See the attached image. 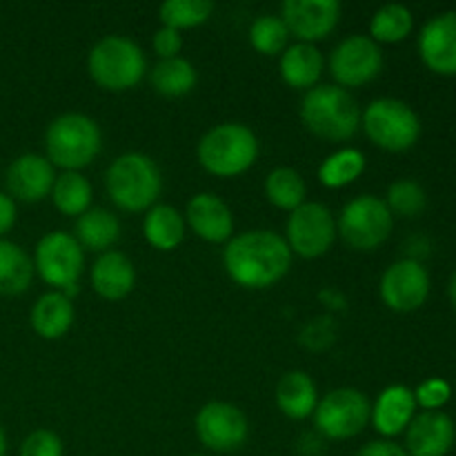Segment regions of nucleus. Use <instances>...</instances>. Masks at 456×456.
Instances as JSON below:
<instances>
[{
	"label": "nucleus",
	"instance_id": "obj_1",
	"mask_svg": "<svg viewBox=\"0 0 456 456\" xmlns=\"http://www.w3.org/2000/svg\"><path fill=\"white\" fill-rule=\"evenodd\" d=\"M223 267L245 289H267L279 283L292 267V252L281 234L249 230L232 236L223 249Z\"/></svg>",
	"mask_w": 456,
	"mask_h": 456
},
{
	"label": "nucleus",
	"instance_id": "obj_2",
	"mask_svg": "<svg viewBox=\"0 0 456 456\" xmlns=\"http://www.w3.org/2000/svg\"><path fill=\"white\" fill-rule=\"evenodd\" d=\"M105 190L111 203L127 214L147 212L163 191V176L151 156L127 151L111 160L105 172Z\"/></svg>",
	"mask_w": 456,
	"mask_h": 456
},
{
	"label": "nucleus",
	"instance_id": "obj_3",
	"mask_svg": "<svg viewBox=\"0 0 456 456\" xmlns=\"http://www.w3.org/2000/svg\"><path fill=\"white\" fill-rule=\"evenodd\" d=\"M102 150V132L96 120L80 111L56 116L45 129V156L62 172H80Z\"/></svg>",
	"mask_w": 456,
	"mask_h": 456
},
{
	"label": "nucleus",
	"instance_id": "obj_4",
	"mask_svg": "<svg viewBox=\"0 0 456 456\" xmlns=\"http://www.w3.org/2000/svg\"><path fill=\"white\" fill-rule=\"evenodd\" d=\"M301 120L314 136L343 142L361 129V107L347 89L316 85L303 96Z\"/></svg>",
	"mask_w": 456,
	"mask_h": 456
},
{
	"label": "nucleus",
	"instance_id": "obj_5",
	"mask_svg": "<svg viewBox=\"0 0 456 456\" xmlns=\"http://www.w3.org/2000/svg\"><path fill=\"white\" fill-rule=\"evenodd\" d=\"M258 151L256 134L243 123L214 125L196 147L200 167L216 178H234L252 169Z\"/></svg>",
	"mask_w": 456,
	"mask_h": 456
},
{
	"label": "nucleus",
	"instance_id": "obj_6",
	"mask_svg": "<svg viewBox=\"0 0 456 456\" xmlns=\"http://www.w3.org/2000/svg\"><path fill=\"white\" fill-rule=\"evenodd\" d=\"M87 71L105 92H127L145 78L147 58L136 40L110 34L89 49Z\"/></svg>",
	"mask_w": 456,
	"mask_h": 456
},
{
	"label": "nucleus",
	"instance_id": "obj_7",
	"mask_svg": "<svg viewBox=\"0 0 456 456\" xmlns=\"http://www.w3.org/2000/svg\"><path fill=\"white\" fill-rule=\"evenodd\" d=\"M361 129L379 150L401 154L421 138V118L405 101L383 96L361 111Z\"/></svg>",
	"mask_w": 456,
	"mask_h": 456
},
{
	"label": "nucleus",
	"instance_id": "obj_8",
	"mask_svg": "<svg viewBox=\"0 0 456 456\" xmlns=\"http://www.w3.org/2000/svg\"><path fill=\"white\" fill-rule=\"evenodd\" d=\"M395 216L386 200L372 194H361L343 205L337 221V234L354 252H374L392 234Z\"/></svg>",
	"mask_w": 456,
	"mask_h": 456
},
{
	"label": "nucleus",
	"instance_id": "obj_9",
	"mask_svg": "<svg viewBox=\"0 0 456 456\" xmlns=\"http://www.w3.org/2000/svg\"><path fill=\"white\" fill-rule=\"evenodd\" d=\"M31 261H34V272H38L43 283L67 294L69 298L71 294H76L85 270V249L80 248L74 234H67L62 230L45 234L36 243Z\"/></svg>",
	"mask_w": 456,
	"mask_h": 456
},
{
	"label": "nucleus",
	"instance_id": "obj_10",
	"mask_svg": "<svg viewBox=\"0 0 456 456\" xmlns=\"http://www.w3.org/2000/svg\"><path fill=\"white\" fill-rule=\"evenodd\" d=\"M372 403L356 387H337L319 399L314 414V428L330 441H347L359 436L370 426Z\"/></svg>",
	"mask_w": 456,
	"mask_h": 456
},
{
	"label": "nucleus",
	"instance_id": "obj_11",
	"mask_svg": "<svg viewBox=\"0 0 456 456\" xmlns=\"http://www.w3.org/2000/svg\"><path fill=\"white\" fill-rule=\"evenodd\" d=\"M337 221L328 205L305 200L301 208L289 212L288 227H285V243L292 256L321 258L332 249L337 240Z\"/></svg>",
	"mask_w": 456,
	"mask_h": 456
},
{
	"label": "nucleus",
	"instance_id": "obj_12",
	"mask_svg": "<svg viewBox=\"0 0 456 456\" xmlns=\"http://www.w3.org/2000/svg\"><path fill=\"white\" fill-rule=\"evenodd\" d=\"M194 430L200 445L209 452L230 454L245 445L249 421L243 410L227 401H209L196 412Z\"/></svg>",
	"mask_w": 456,
	"mask_h": 456
},
{
	"label": "nucleus",
	"instance_id": "obj_13",
	"mask_svg": "<svg viewBox=\"0 0 456 456\" xmlns=\"http://www.w3.org/2000/svg\"><path fill=\"white\" fill-rule=\"evenodd\" d=\"M328 69L334 83L343 89L363 87L372 83L383 69L381 45L374 43L370 36L352 34L343 38L332 49L328 61Z\"/></svg>",
	"mask_w": 456,
	"mask_h": 456
},
{
	"label": "nucleus",
	"instance_id": "obj_14",
	"mask_svg": "<svg viewBox=\"0 0 456 456\" xmlns=\"http://www.w3.org/2000/svg\"><path fill=\"white\" fill-rule=\"evenodd\" d=\"M430 288V274L426 267L417 258H401L383 272L379 294L392 312L408 314L426 305Z\"/></svg>",
	"mask_w": 456,
	"mask_h": 456
},
{
	"label": "nucleus",
	"instance_id": "obj_15",
	"mask_svg": "<svg viewBox=\"0 0 456 456\" xmlns=\"http://www.w3.org/2000/svg\"><path fill=\"white\" fill-rule=\"evenodd\" d=\"M281 18L289 36L298 43L314 45L325 40L341 20L338 0H285L281 4Z\"/></svg>",
	"mask_w": 456,
	"mask_h": 456
},
{
	"label": "nucleus",
	"instance_id": "obj_16",
	"mask_svg": "<svg viewBox=\"0 0 456 456\" xmlns=\"http://www.w3.org/2000/svg\"><path fill=\"white\" fill-rule=\"evenodd\" d=\"M56 176V167L47 156L27 151L9 163L4 172V191L20 203H40L52 194Z\"/></svg>",
	"mask_w": 456,
	"mask_h": 456
},
{
	"label": "nucleus",
	"instance_id": "obj_17",
	"mask_svg": "<svg viewBox=\"0 0 456 456\" xmlns=\"http://www.w3.org/2000/svg\"><path fill=\"white\" fill-rule=\"evenodd\" d=\"M419 56L436 76H456V12L432 16L419 31Z\"/></svg>",
	"mask_w": 456,
	"mask_h": 456
},
{
	"label": "nucleus",
	"instance_id": "obj_18",
	"mask_svg": "<svg viewBox=\"0 0 456 456\" xmlns=\"http://www.w3.org/2000/svg\"><path fill=\"white\" fill-rule=\"evenodd\" d=\"M185 223L205 243H227L234 236V216L230 205L212 191L191 196L185 208Z\"/></svg>",
	"mask_w": 456,
	"mask_h": 456
},
{
	"label": "nucleus",
	"instance_id": "obj_19",
	"mask_svg": "<svg viewBox=\"0 0 456 456\" xmlns=\"http://www.w3.org/2000/svg\"><path fill=\"white\" fill-rule=\"evenodd\" d=\"M456 441V426L445 412H421L405 430L408 456H448Z\"/></svg>",
	"mask_w": 456,
	"mask_h": 456
},
{
	"label": "nucleus",
	"instance_id": "obj_20",
	"mask_svg": "<svg viewBox=\"0 0 456 456\" xmlns=\"http://www.w3.org/2000/svg\"><path fill=\"white\" fill-rule=\"evenodd\" d=\"M417 401H414V392L408 386H387L377 396L372 403V414H370V423L374 430L383 436V439H395V436L405 435L412 419L417 417Z\"/></svg>",
	"mask_w": 456,
	"mask_h": 456
},
{
	"label": "nucleus",
	"instance_id": "obj_21",
	"mask_svg": "<svg viewBox=\"0 0 456 456\" xmlns=\"http://www.w3.org/2000/svg\"><path fill=\"white\" fill-rule=\"evenodd\" d=\"M89 281H92L94 292L101 298L123 301L136 288V267L123 252L110 249L94 261Z\"/></svg>",
	"mask_w": 456,
	"mask_h": 456
},
{
	"label": "nucleus",
	"instance_id": "obj_22",
	"mask_svg": "<svg viewBox=\"0 0 456 456\" xmlns=\"http://www.w3.org/2000/svg\"><path fill=\"white\" fill-rule=\"evenodd\" d=\"M76 319L74 303L67 294L58 289H49L43 297L36 298L29 312L31 330L45 341H58L71 330Z\"/></svg>",
	"mask_w": 456,
	"mask_h": 456
},
{
	"label": "nucleus",
	"instance_id": "obj_23",
	"mask_svg": "<svg viewBox=\"0 0 456 456\" xmlns=\"http://www.w3.org/2000/svg\"><path fill=\"white\" fill-rule=\"evenodd\" d=\"M276 408L294 421H303L314 414L316 405H319V390L316 383L312 381L310 374L303 370H292L285 372L276 383Z\"/></svg>",
	"mask_w": 456,
	"mask_h": 456
},
{
	"label": "nucleus",
	"instance_id": "obj_24",
	"mask_svg": "<svg viewBox=\"0 0 456 456\" xmlns=\"http://www.w3.org/2000/svg\"><path fill=\"white\" fill-rule=\"evenodd\" d=\"M323 69V53H321V49L316 47V45L297 43L289 45V47L281 53V78H283V83L292 89H305V92H310L312 87L319 85Z\"/></svg>",
	"mask_w": 456,
	"mask_h": 456
},
{
	"label": "nucleus",
	"instance_id": "obj_25",
	"mask_svg": "<svg viewBox=\"0 0 456 456\" xmlns=\"http://www.w3.org/2000/svg\"><path fill=\"white\" fill-rule=\"evenodd\" d=\"M74 239L78 240V245L83 249L105 254L118 243L120 221L110 209L89 208L87 212L76 218Z\"/></svg>",
	"mask_w": 456,
	"mask_h": 456
},
{
	"label": "nucleus",
	"instance_id": "obj_26",
	"mask_svg": "<svg viewBox=\"0 0 456 456\" xmlns=\"http://www.w3.org/2000/svg\"><path fill=\"white\" fill-rule=\"evenodd\" d=\"M187 223L185 216L176 208L165 203H156L147 209L142 218V234L145 240L159 252H172L185 239Z\"/></svg>",
	"mask_w": 456,
	"mask_h": 456
},
{
	"label": "nucleus",
	"instance_id": "obj_27",
	"mask_svg": "<svg viewBox=\"0 0 456 456\" xmlns=\"http://www.w3.org/2000/svg\"><path fill=\"white\" fill-rule=\"evenodd\" d=\"M34 279V261L18 243L0 239V297L27 292Z\"/></svg>",
	"mask_w": 456,
	"mask_h": 456
},
{
	"label": "nucleus",
	"instance_id": "obj_28",
	"mask_svg": "<svg viewBox=\"0 0 456 456\" xmlns=\"http://www.w3.org/2000/svg\"><path fill=\"white\" fill-rule=\"evenodd\" d=\"M150 83L160 96L183 98L194 92L196 83H199V74H196V67L187 58L176 56L156 62L150 69Z\"/></svg>",
	"mask_w": 456,
	"mask_h": 456
},
{
	"label": "nucleus",
	"instance_id": "obj_29",
	"mask_svg": "<svg viewBox=\"0 0 456 456\" xmlns=\"http://www.w3.org/2000/svg\"><path fill=\"white\" fill-rule=\"evenodd\" d=\"M365 167H368V160H365L363 151L354 150V147H341L321 163L319 181L328 190H343L359 181Z\"/></svg>",
	"mask_w": 456,
	"mask_h": 456
},
{
	"label": "nucleus",
	"instance_id": "obj_30",
	"mask_svg": "<svg viewBox=\"0 0 456 456\" xmlns=\"http://www.w3.org/2000/svg\"><path fill=\"white\" fill-rule=\"evenodd\" d=\"M52 203L62 216H76L92 208L94 187L80 172H62L52 187Z\"/></svg>",
	"mask_w": 456,
	"mask_h": 456
},
{
	"label": "nucleus",
	"instance_id": "obj_31",
	"mask_svg": "<svg viewBox=\"0 0 456 456\" xmlns=\"http://www.w3.org/2000/svg\"><path fill=\"white\" fill-rule=\"evenodd\" d=\"M414 29V16L405 4L390 3L374 12L370 20V38L377 45H396Z\"/></svg>",
	"mask_w": 456,
	"mask_h": 456
},
{
	"label": "nucleus",
	"instance_id": "obj_32",
	"mask_svg": "<svg viewBox=\"0 0 456 456\" xmlns=\"http://www.w3.org/2000/svg\"><path fill=\"white\" fill-rule=\"evenodd\" d=\"M265 196L274 208L294 212L305 203L307 185L297 169L276 167L265 178Z\"/></svg>",
	"mask_w": 456,
	"mask_h": 456
},
{
	"label": "nucleus",
	"instance_id": "obj_33",
	"mask_svg": "<svg viewBox=\"0 0 456 456\" xmlns=\"http://www.w3.org/2000/svg\"><path fill=\"white\" fill-rule=\"evenodd\" d=\"M214 12V3L208 0H165L159 7V18L169 29H194L205 25Z\"/></svg>",
	"mask_w": 456,
	"mask_h": 456
},
{
	"label": "nucleus",
	"instance_id": "obj_34",
	"mask_svg": "<svg viewBox=\"0 0 456 456\" xmlns=\"http://www.w3.org/2000/svg\"><path fill=\"white\" fill-rule=\"evenodd\" d=\"M289 31L283 18L276 13H263L249 27V43L263 56H279L288 49Z\"/></svg>",
	"mask_w": 456,
	"mask_h": 456
},
{
	"label": "nucleus",
	"instance_id": "obj_35",
	"mask_svg": "<svg viewBox=\"0 0 456 456\" xmlns=\"http://www.w3.org/2000/svg\"><path fill=\"white\" fill-rule=\"evenodd\" d=\"M386 205L392 212V216H403V218H417L421 216L423 209L428 205V194L417 181L412 178H399L387 187Z\"/></svg>",
	"mask_w": 456,
	"mask_h": 456
},
{
	"label": "nucleus",
	"instance_id": "obj_36",
	"mask_svg": "<svg viewBox=\"0 0 456 456\" xmlns=\"http://www.w3.org/2000/svg\"><path fill=\"white\" fill-rule=\"evenodd\" d=\"M412 392L417 408H421L423 412H441L450 403V399H452V386L439 377L428 379Z\"/></svg>",
	"mask_w": 456,
	"mask_h": 456
},
{
	"label": "nucleus",
	"instance_id": "obj_37",
	"mask_svg": "<svg viewBox=\"0 0 456 456\" xmlns=\"http://www.w3.org/2000/svg\"><path fill=\"white\" fill-rule=\"evenodd\" d=\"M18 456H65V445L56 432L40 428L29 432L20 444Z\"/></svg>",
	"mask_w": 456,
	"mask_h": 456
},
{
	"label": "nucleus",
	"instance_id": "obj_38",
	"mask_svg": "<svg viewBox=\"0 0 456 456\" xmlns=\"http://www.w3.org/2000/svg\"><path fill=\"white\" fill-rule=\"evenodd\" d=\"M151 47H154V53L160 58V61L176 58L183 49L181 31L169 29V27H160V29L154 34V38H151Z\"/></svg>",
	"mask_w": 456,
	"mask_h": 456
},
{
	"label": "nucleus",
	"instance_id": "obj_39",
	"mask_svg": "<svg viewBox=\"0 0 456 456\" xmlns=\"http://www.w3.org/2000/svg\"><path fill=\"white\" fill-rule=\"evenodd\" d=\"M354 456H408L403 445H399L396 441L390 439H377L365 444Z\"/></svg>",
	"mask_w": 456,
	"mask_h": 456
},
{
	"label": "nucleus",
	"instance_id": "obj_40",
	"mask_svg": "<svg viewBox=\"0 0 456 456\" xmlns=\"http://www.w3.org/2000/svg\"><path fill=\"white\" fill-rule=\"evenodd\" d=\"M16 218H18L16 200H13L7 191H0V239H4V236L13 230Z\"/></svg>",
	"mask_w": 456,
	"mask_h": 456
},
{
	"label": "nucleus",
	"instance_id": "obj_41",
	"mask_svg": "<svg viewBox=\"0 0 456 456\" xmlns=\"http://www.w3.org/2000/svg\"><path fill=\"white\" fill-rule=\"evenodd\" d=\"M448 297H450V301H452V305H454V310H456V270H454L452 279H450V285H448Z\"/></svg>",
	"mask_w": 456,
	"mask_h": 456
},
{
	"label": "nucleus",
	"instance_id": "obj_42",
	"mask_svg": "<svg viewBox=\"0 0 456 456\" xmlns=\"http://www.w3.org/2000/svg\"><path fill=\"white\" fill-rule=\"evenodd\" d=\"M0 456H7V435H4L3 426H0Z\"/></svg>",
	"mask_w": 456,
	"mask_h": 456
},
{
	"label": "nucleus",
	"instance_id": "obj_43",
	"mask_svg": "<svg viewBox=\"0 0 456 456\" xmlns=\"http://www.w3.org/2000/svg\"><path fill=\"white\" fill-rule=\"evenodd\" d=\"M191 456H209V454H191Z\"/></svg>",
	"mask_w": 456,
	"mask_h": 456
}]
</instances>
